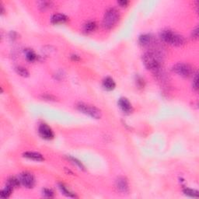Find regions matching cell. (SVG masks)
Returning a JSON list of instances; mask_svg holds the SVG:
<instances>
[{
  "label": "cell",
  "instance_id": "obj_1",
  "mask_svg": "<svg viewBox=\"0 0 199 199\" xmlns=\"http://www.w3.org/2000/svg\"><path fill=\"white\" fill-rule=\"evenodd\" d=\"M142 61L148 69L152 71L154 74H160L162 68L161 59L157 52L152 51L146 52L142 56Z\"/></svg>",
  "mask_w": 199,
  "mask_h": 199
},
{
  "label": "cell",
  "instance_id": "obj_2",
  "mask_svg": "<svg viewBox=\"0 0 199 199\" xmlns=\"http://www.w3.org/2000/svg\"><path fill=\"white\" fill-rule=\"evenodd\" d=\"M160 38L164 43L172 46H176V47L182 46L185 43V39L182 35L169 29L163 30L161 31Z\"/></svg>",
  "mask_w": 199,
  "mask_h": 199
},
{
  "label": "cell",
  "instance_id": "obj_3",
  "mask_svg": "<svg viewBox=\"0 0 199 199\" xmlns=\"http://www.w3.org/2000/svg\"><path fill=\"white\" fill-rule=\"evenodd\" d=\"M120 18V14L118 11L114 8L107 9L104 14L103 19V26L105 29L110 30L114 27L118 22Z\"/></svg>",
  "mask_w": 199,
  "mask_h": 199
},
{
  "label": "cell",
  "instance_id": "obj_4",
  "mask_svg": "<svg viewBox=\"0 0 199 199\" xmlns=\"http://www.w3.org/2000/svg\"><path fill=\"white\" fill-rule=\"evenodd\" d=\"M76 108L82 114L88 115L95 119H100L102 117V112L100 109L93 105L87 104L84 103H79L76 105Z\"/></svg>",
  "mask_w": 199,
  "mask_h": 199
},
{
  "label": "cell",
  "instance_id": "obj_5",
  "mask_svg": "<svg viewBox=\"0 0 199 199\" xmlns=\"http://www.w3.org/2000/svg\"><path fill=\"white\" fill-rule=\"evenodd\" d=\"M173 71L178 76L183 78H188L193 75L194 71L192 67L186 63H177L173 67Z\"/></svg>",
  "mask_w": 199,
  "mask_h": 199
},
{
  "label": "cell",
  "instance_id": "obj_6",
  "mask_svg": "<svg viewBox=\"0 0 199 199\" xmlns=\"http://www.w3.org/2000/svg\"><path fill=\"white\" fill-rule=\"evenodd\" d=\"M19 180L21 185L27 188H32L35 185V178L32 173L29 172H23L19 175Z\"/></svg>",
  "mask_w": 199,
  "mask_h": 199
},
{
  "label": "cell",
  "instance_id": "obj_7",
  "mask_svg": "<svg viewBox=\"0 0 199 199\" xmlns=\"http://www.w3.org/2000/svg\"><path fill=\"white\" fill-rule=\"evenodd\" d=\"M38 133L41 135V138L46 140H52L55 136L52 128L48 125L44 123L41 124L38 127Z\"/></svg>",
  "mask_w": 199,
  "mask_h": 199
},
{
  "label": "cell",
  "instance_id": "obj_8",
  "mask_svg": "<svg viewBox=\"0 0 199 199\" xmlns=\"http://www.w3.org/2000/svg\"><path fill=\"white\" fill-rule=\"evenodd\" d=\"M115 186L119 192L122 193H127L129 191L128 181L125 177H119L115 181Z\"/></svg>",
  "mask_w": 199,
  "mask_h": 199
},
{
  "label": "cell",
  "instance_id": "obj_9",
  "mask_svg": "<svg viewBox=\"0 0 199 199\" xmlns=\"http://www.w3.org/2000/svg\"><path fill=\"white\" fill-rule=\"evenodd\" d=\"M119 108L125 114H130L132 111V106L130 101L127 98L122 97L118 100L117 102Z\"/></svg>",
  "mask_w": 199,
  "mask_h": 199
},
{
  "label": "cell",
  "instance_id": "obj_10",
  "mask_svg": "<svg viewBox=\"0 0 199 199\" xmlns=\"http://www.w3.org/2000/svg\"><path fill=\"white\" fill-rule=\"evenodd\" d=\"M23 157L28 159V160L37 162H41L44 160V157L41 153H38L36 152H26L23 154Z\"/></svg>",
  "mask_w": 199,
  "mask_h": 199
},
{
  "label": "cell",
  "instance_id": "obj_11",
  "mask_svg": "<svg viewBox=\"0 0 199 199\" xmlns=\"http://www.w3.org/2000/svg\"><path fill=\"white\" fill-rule=\"evenodd\" d=\"M152 42H153V38L150 34H148V33L141 35L138 38V43L140 45L143 46V47L149 46Z\"/></svg>",
  "mask_w": 199,
  "mask_h": 199
},
{
  "label": "cell",
  "instance_id": "obj_12",
  "mask_svg": "<svg viewBox=\"0 0 199 199\" xmlns=\"http://www.w3.org/2000/svg\"><path fill=\"white\" fill-rule=\"evenodd\" d=\"M102 86H103L104 90H107V91H111V90H114V88L116 87V83L112 78L106 77L103 80Z\"/></svg>",
  "mask_w": 199,
  "mask_h": 199
},
{
  "label": "cell",
  "instance_id": "obj_13",
  "mask_svg": "<svg viewBox=\"0 0 199 199\" xmlns=\"http://www.w3.org/2000/svg\"><path fill=\"white\" fill-rule=\"evenodd\" d=\"M67 20H68V17L62 13L54 14L51 19V21L53 24H62V23H66Z\"/></svg>",
  "mask_w": 199,
  "mask_h": 199
},
{
  "label": "cell",
  "instance_id": "obj_14",
  "mask_svg": "<svg viewBox=\"0 0 199 199\" xmlns=\"http://www.w3.org/2000/svg\"><path fill=\"white\" fill-rule=\"evenodd\" d=\"M12 191H13V188L11 187L10 186L6 184V187H5L1 191V192H0V197H1L2 198H8L11 195Z\"/></svg>",
  "mask_w": 199,
  "mask_h": 199
},
{
  "label": "cell",
  "instance_id": "obj_15",
  "mask_svg": "<svg viewBox=\"0 0 199 199\" xmlns=\"http://www.w3.org/2000/svg\"><path fill=\"white\" fill-rule=\"evenodd\" d=\"M58 187H59L60 191L62 192L63 195H66V197H68V198H77V196H76L74 193H72V192H70L68 189H67V187L64 184H58Z\"/></svg>",
  "mask_w": 199,
  "mask_h": 199
},
{
  "label": "cell",
  "instance_id": "obj_16",
  "mask_svg": "<svg viewBox=\"0 0 199 199\" xmlns=\"http://www.w3.org/2000/svg\"><path fill=\"white\" fill-rule=\"evenodd\" d=\"M6 184L9 186H10L12 188H15V187H18L20 185V182L19 178L15 177H11L6 181Z\"/></svg>",
  "mask_w": 199,
  "mask_h": 199
},
{
  "label": "cell",
  "instance_id": "obj_17",
  "mask_svg": "<svg viewBox=\"0 0 199 199\" xmlns=\"http://www.w3.org/2000/svg\"><path fill=\"white\" fill-rule=\"evenodd\" d=\"M97 28V23L94 21H90L87 22L83 27V30L85 32L87 33H90L93 32L96 30Z\"/></svg>",
  "mask_w": 199,
  "mask_h": 199
},
{
  "label": "cell",
  "instance_id": "obj_18",
  "mask_svg": "<svg viewBox=\"0 0 199 199\" xmlns=\"http://www.w3.org/2000/svg\"><path fill=\"white\" fill-rule=\"evenodd\" d=\"M25 52H26L27 59V61L31 62H34L35 60L37 59V55L35 54V52H33V50H31V49H27V50H26Z\"/></svg>",
  "mask_w": 199,
  "mask_h": 199
},
{
  "label": "cell",
  "instance_id": "obj_19",
  "mask_svg": "<svg viewBox=\"0 0 199 199\" xmlns=\"http://www.w3.org/2000/svg\"><path fill=\"white\" fill-rule=\"evenodd\" d=\"M183 192L185 195L192 198H198V191L193 190L191 188H185L183 190Z\"/></svg>",
  "mask_w": 199,
  "mask_h": 199
},
{
  "label": "cell",
  "instance_id": "obj_20",
  "mask_svg": "<svg viewBox=\"0 0 199 199\" xmlns=\"http://www.w3.org/2000/svg\"><path fill=\"white\" fill-rule=\"evenodd\" d=\"M16 72L18 75L23 76V77H28L29 76V72L27 71V68H25L24 67L22 66H18L15 68Z\"/></svg>",
  "mask_w": 199,
  "mask_h": 199
},
{
  "label": "cell",
  "instance_id": "obj_21",
  "mask_svg": "<svg viewBox=\"0 0 199 199\" xmlns=\"http://www.w3.org/2000/svg\"><path fill=\"white\" fill-rule=\"evenodd\" d=\"M52 2H47V1H42L39 2V8L41 9L42 10H45V9H49V8L52 7Z\"/></svg>",
  "mask_w": 199,
  "mask_h": 199
},
{
  "label": "cell",
  "instance_id": "obj_22",
  "mask_svg": "<svg viewBox=\"0 0 199 199\" xmlns=\"http://www.w3.org/2000/svg\"><path fill=\"white\" fill-rule=\"evenodd\" d=\"M68 159H69L70 160H71L72 162L74 164H76V166H77L78 167H79V169H81V170H85V167L83 166V164H82V163H81L79 160H78L77 159L74 158V157H68Z\"/></svg>",
  "mask_w": 199,
  "mask_h": 199
},
{
  "label": "cell",
  "instance_id": "obj_23",
  "mask_svg": "<svg viewBox=\"0 0 199 199\" xmlns=\"http://www.w3.org/2000/svg\"><path fill=\"white\" fill-rule=\"evenodd\" d=\"M43 195H44V197H45V198H53L54 192L53 191L51 190V189L44 188V190H43Z\"/></svg>",
  "mask_w": 199,
  "mask_h": 199
},
{
  "label": "cell",
  "instance_id": "obj_24",
  "mask_svg": "<svg viewBox=\"0 0 199 199\" xmlns=\"http://www.w3.org/2000/svg\"><path fill=\"white\" fill-rule=\"evenodd\" d=\"M192 86H193V89L195 90H198V76L197 73L195 75V77L193 79V84H192Z\"/></svg>",
  "mask_w": 199,
  "mask_h": 199
},
{
  "label": "cell",
  "instance_id": "obj_25",
  "mask_svg": "<svg viewBox=\"0 0 199 199\" xmlns=\"http://www.w3.org/2000/svg\"><path fill=\"white\" fill-rule=\"evenodd\" d=\"M192 36L193 38H195V39H197L198 37V27L195 28V30H193V31H192Z\"/></svg>",
  "mask_w": 199,
  "mask_h": 199
},
{
  "label": "cell",
  "instance_id": "obj_26",
  "mask_svg": "<svg viewBox=\"0 0 199 199\" xmlns=\"http://www.w3.org/2000/svg\"><path fill=\"white\" fill-rule=\"evenodd\" d=\"M43 98L45 100H55V97L52 96V95H44V96H43Z\"/></svg>",
  "mask_w": 199,
  "mask_h": 199
},
{
  "label": "cell",
  "instance_id": "obj_27",
  "mask_svg": "<svg viewBox=\"0 0 199 199\" xmlns=\"http://www.w3.org/2000/svg\"><path fill=\"white\" fill-rule=\"evenodd\" d=\"M117 3H118L119 5H120L121 6H126L128 4V1H126V0H125V1H124V0H122V1H119V2H117Z\"/></svg>",
  "mask_w": 199,
  "mask_h": 199
}]
</instances>
